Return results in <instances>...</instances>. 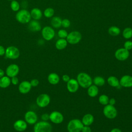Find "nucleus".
Returning a JSON list of instances; mask_svg holds the SVG:
<instances>
[{"mask_svg": "<svg viewBox=\"0 0 132 132\" xmlns=\"http://www.w3.org/2000/svg\"><path fill=\"white\" fill-rule=\"evenodd\" d=\"M76 80L79 86L83 88H88L93 83V79L91 77L85 72H80L78 74Z\"/></svg>", "mask_w": 132, "mask_h": 132, "instance_id": "1", "label": "nucleus"}, {"mask_svg": "<svg viewBox=\"0 0 132 132\" xmlns=\"http://www.w3.org/2000/svg\"><path fill=\"white\" fill-rule=\"evenodd\" d=\"M52 129L51 123L44 121L37 122L34 126V132H52Z\"/></svg>", "mask_w": 132, "mask_h": 132, "instance_id": "2", "label": "nucleus"}, {"mask_svg": "<svg viewBox=\"0 0 132 132\" xmlns=\"http://www.w3.org/2000/svg\"><path fill=\"white\" fill-rule=\"evenodd\" d=\"M84 125L81 121L78 119L71 120L67 125L68 132H80Z\"/></svg>", "mask_w": 132, "mask_h": 132, "instance_id": "3", "label": "nucleus"}, {"mask_svg": "<svg viewBox=\"0 0 132 132\" xmlns=\"http://www.w3.org/2000/svg\"><path fill=\"white\" fill-rule=\"evenodd\" d=\"M15 18L19 22L22 24H26L30 21L31 18L30 12L26 9H23L16 13Z\"/></svg>", "mask_w": 132, "mask_h": 132, "instance_id": "4", "label": "nucleus"}, {"mask_svg": "<svg viewBox=\"0 0 132 132\" xmlns=\"http://www.w3.org/2000/svg\"><path fill=\"white\" fill-rule=\"evenodd\" d=\"M103 112L104 116L109 119L116 118L118 114V111L116 107L110 104H107L104 106Z\"/></svg>", "mask_w": 132, "mask_h": 132, "instance_id": "5", "label": "nucleus"}, {"mask_svg": "<svg viewBox=\"0 0 132 132\" xmlns=\"http://www.w3.org/2000/svg\"><path fill=\"white\" fill-rule=\"evenodd\" d=\"M81 38L82 36L80 32L78 31H73L68 34L66 40L68 43L71 44H76L80 41Z\"/></svg>", "mask_w": 132, "mask_h": 132, "instance_id": "6", "label": "nucleus"}, {"mask_svg": "<svg viewBox=\"0 0 132 132\" xmlns=\"http://www.w3.org/2000/svg\"><path fill=\"white\" fill-rule=\"evenodd\" d=\"M5 55L8 59H16L19 57L20 52L18 48L14 46H10L6 49Z\"/></svg>", "mask_w": 132, "mask_h": 132, "instance_id": "7", "label": "nucleus"}, {"mask_svg": "<svg viewBox=\"0 0 132 132\" xmlns=\"http://www.w3.org/2000/svg\"><path fill=\"white\" fill-rule=\"evenodd\" d=\"M50 96L46 93L40 94L36 98V104L41 108H44L47 106L50 103Z\"/></svg>", "mask_w": 132, "mask_h": 132, "instance_id": "8", "label": "nucleus"}, {"mask_svg": "<svg viewBox=\"0 0 132 132\" xmlns=\"http://www.w3.org/2000/svg\"><path fill=\"white\" fill-rule=\"evenodd\" d=\"M41 34L44 40L46 41H50L54 38L55 31L52 27L47 26L42 28Z\"/></svg>", "mask_w": 132, "mask_h": 132, "instance_id": "9", "label": "nucleus"}, {"mask_svg": "<svg viewBox=\"0 0 132 132\" xmlns=\"http://www.w3.org/2000/svg\"><path fill=\"white\" fill-rule=\"evenodd\" d=\"M130 53L129 51L127 50L125 48H120L116 50L114 53V56L119 61H125L127 60L129 56Z\"/></svg>", "mask_w": 132, "mask_h": 132, "instance_id": "10", "label": "nucleus"}, {"mask_svg": "<svg viewBox=\"0 0 132 132\" xmlns=\"http://www.w3.org/2000/svg\"><path fill=\"white\" fill-rule=\"evenodd\" d=\"M64 120L63 114L59 111H53L50 114V120L54 124H60Z\"/></svg>", "mask_w": 132, "mask_h": 132, "instance_id": "11", "label": "nucleus"}, {"mask_svg": "<svg viewBox=\"0 0 132 132\" xmlns=\"http://www.w3.org/2000/svg\"><path fill=\"white\" fill-rule=\"evenodd\" d=\"M20 71V68L16 64L12 63L9 65L6 69V74L7 76L12 78L16 76Z\"/></svg>", "mask_w": 132, "mask_h": 132, "instance_id": "12", "label": "nucleus"}, {"mask_svg": "<svg viewBox=\"0 0 132 132\" xmlns=\"http://www.w3.org/2000/svg\"><path fill=\"white\" fill-rule=\"evenodd\" d=\"M24 119L27 123L32 125L37 122L38 116L35 112L32 110H29L25 113L24 115Z\"/></svg>", "mask_w": 132, "mask_h": 132, "instance_id": "13", "label": "nucleus"}, {"mask_svg": "<svg viewBox=\"0 0 132 132\" xmlns=\"http://www.w3.org/2000/svg\"><path fill=\"white\" fill-rule=\"evenodd\" d=\"M79 85L76 79L74 78H70L67 82V88L69 92L71 93H75L79 89Z\"/></svg>", "mask_w": 132, "mask_h": 132, "instance_id": "14", "label": "nucleus"}, {"mask_svg": "<svg viewBox=\"0 0 132 132\" xmlns=\"http://www.w3.org/2000/svg\"><path fill=\"white\" fill-rule=\"evenodd\" d=\"M32 86L30 82L27 80H24L20 83L18 86L19 92L22 94H27L29 92Z\"/></svg>", "mask_w": 132, "mask_h": 132, "instance_id": "15", "label": "nucleus"}, {"mask_svg": "<svg viewBox=\"0 0 132 132\" xmlns=\"http://www.w3.org/2000/svg\"><path fill=\"white\" fill-rule=\"evenodd\" d=\"M119 82L120 85L123 87H132V76L129 75H123L119 80Z\"/></svg>", "mask_w": 132, "mask_h": 132, "instance_id": "16", "label": "nucleus"}, {"mask_svg": "<svg viewBox=\"0 0 132 132\" xmlns=\"http://www.w3.org/2000/svg\"><path fill=\"white\" fill-rule=\"evenodd\" d=\"M27 127V123L23 120H18L13 124V128L17 131H24L26 129Z\"/></svg>", "mask_w": 132, "mask_h": 132, "instance_id": "17", "label": "nucleus"}, {"mask_svg": "<svg viewBox=\"0 0 132 132\" xmlns=\"http://www.w3.org/2000/svg\"><path fill=\"white\" fill-rule=\"evenodd\" d=\"M28 29L32 32H37L41 30V26L40 23L38 21V20H33L29 22L28 26Z\"/></svg>", "mask_w": 132, "mask_h": 132, "instance_id": "18", "label": "nucleus"}, {"mask_svg": "<svg viewBox=\"0 0 132 132\" xmlns=\"http://www.w3.org/2000/svg\"><path fill=\"white\" fill-rule=\"evenodd\" d=\"M81 121L84 125L90 126L94 122V117L91 113H86L83 116Z\"/></svg>", "mask_w": 132, "mask_h": 132, "instance_id": "19", "label": "nucleus"}, {"mask_svg": "<svg viewBox=\"0 0 132 132\" xmlns=\"http://www.w3.org/2000/svg\"><path fill=\"white\" fill-rule=\"evenodd\" d=\"M47 80L50 84L55 85L59 83L60 81V77L57 73H51L47 76Z\"/></svg>", "mask_w": 132, "mask_h": 132, "instance_id": "20", "label": "nucleus"}, {"mask_svg": "<svg viewBox=\"0 0 132 132\" xmlns=\"http://www.w3.org/2000/svg\"><path fill=\"white\" fill-rule=\"evenodd\" d=\"M31 18L35 20H40L42 16V12L38 8H34L30 12Z\"/></svg>", "mask_w": 132, "mask_h": 132, "instance_id": "21", "label": "nucleus"}, {"mask_svg": "<svg viewBox=\"0 0 132 132\" xmlns=\"http://www.w3.org/2000/svg\"><path fill=\"white\" fill-rule=\"evenodd\" d=\"M87 93L90 97H94L98 94V88L95 85H91L87 88Z\"/></svg>", "mask_w": 132, "mask_h": 132, "instance_id": "22", "label": "nucleus"}, {"mask_svg": "<svg viewBox=\"0 0 132 132\" xmlns=\"http://www.w3.org/2000/svg\"><path fill=\"white\" fill-rule=\"evenodd\" d=\"M68 45V42L66 39L60 38L55 43V47L58 50H62L64 49Z\"/></svg>", "mask_w": 132, "mask_h": 132, "instance_id": "23", "label": "nucleus"}, {"mask_svg": "<svg viewBox=\"0 0 132 132\" xmlns=\"http://www.w3.org/2000/svg\"><path fill=\"white\" fill-rule=\"evenodd\" d=\"M11 84V79L7 76H4L0 78V88H6Z\"/></svg>", "mask_w": 132, "mask_h": 132, "instance_id": "24", "label": "nucleus"}, {"mask_svg": "<svg viewBox=\"0 0 132 132\" xmlns=\"http://www.w3.org/2000/svg\"><path fill=\"white\" fill-rule=\"evenodd\" d=\"M107 81L109 86L112 87H118L120 86L119 80L114 76H110L108 77Z\"/></svg>", "mask_w": 132, "mask_h": 132, "instance_id": "25", "label": "nucleus"}, {"mask_svg": "<svg viewBox=\"0 0 132 132\" xmlns=\"http://www.w3.org/2000/svg\"><path fill=\"white\" fill-rule=\"evenodd\" d=\"M62 20L59 16H54L52 18L51 23L52 26L55 28H58L61 26Z\"/></svg>", "mask_w": 132, "mask_h": 132, "instance_id": "26", "label": "nucleus"}, {"mask_svg": "<svg viewBox=\"0 0 132 132\" xmlns=\"http://www.w3.org/2000/svg\"><path fill=\"white\" fill-rule=\"evenodd\" d=\"M108 32L109 35L112 36H117L120 35L121 30L120 28L116 26H112L108 29Z\"/></svg>", "mask_w": 132, "mask_h": 132, "instance_id": "27", "label": "nucleus"}, {"mask_svg": "<svg viewBox=\"0 0 132 132\" xmlns=\"http://www.w3.org/2000/svg\"><path fill=\"white\" fill-rule=\"evenodd\" d=\"M93 82L94 85H96V86L101 87L105 85V80L103 77L100 76H97L93 78Z\"/></svg>", "mask_w": 132, "mask_h": 132, "instance_id": "28", "label": "nucleus"}, {"mask_svg": "<svg viewBox=\"0 0 132 132\" xmlns=\"http://www.w3.org/2000/svg\"><path fill=\"white\" fill-rule=\"evenodd\" d=\"M123 37L126 39H129L132 37V28L130 27L125 28L122 32Z\"/></svg>", "mask_w": 132, "mask_h": 132, "instance_id": "29", "label": "nucleus"}, {"mask_svg": "<svg viewBox=\"0 0 132 132\" xmlns=\"http://www.w3.org/2000/svg\"><path fill=\"white\" fill-rule=\"evenodd\" d=\"M109 98L108 96L106 94H102L98 97V102L99 103L103 105H106L109 104Z\"/></svg>", "mask_w": 132, "mask_h": 132, "instance_id": "30", "label": "nucleus"}, {"mask_svg": "<svg viewBox=\"0 0 132 132\" xmlns=\"http://www.w3.org/2000/svg\"><path fill=\"white\" fill-rule=\"evenodd\" d=\"M54 13H55V11L54 9L52 8L49 7V8H47L44 10L43 14L46 18H50L54 15Z\"/></svg>", "mask_w": 132, "mask_h": 132, "instance_id": "31", "label": "nucleus"}, {"mask_svg": "<svg viewBox=\"0 0 132 132\" xmlns=\"http://www.w3.org/2000/svg\"><path fill=\"white\" fill-rule=\"evenodd\" d=\"M10 7L11 10L13 11H18L20 8V4L16 1L12 0L10 4Z\"/></svg>", "mask_w": 132, "mask_h": 132, "instance_id": "32", "label": "nucleus"}, {"mask_svg": "<svg viewBox=\"0 0 132 132\" xmlns=\"http://www.w3.org/2000/svg\"><path fill=\"white\" fill-rule=\"evenodd\" d=\"M57 34H58V36L60 38H63V39L66 38L68 35V33L67 31L65 30V29H60L58 31Z\"/></svg>", "mask_w": 132, "mask_h": 132, "instance_id": "33", "label": "nucleus"}, {"mask_svg": "<svg viewBox=\"0 0 132 132\" xmlns=\"http://www.w3.org/2000/svg\"><path fill=\"white\" fill-rule=\"evenodd\" d=\"M71 25L70 21L67 19H64L62 20L61 26L64 28H68L70 27Z\"/></svg>", "mask_w": 132, "mask_h": 132, "instance_id": "34", "label": "nucleus"}, {"mask_svg": "<svg viewBox=\"0 0 132 132\" xmlns=\"http://www.w3.org/2000/svg\"><path fill=\"white\" fill-rule=\"evenodd\" d=\"M124 48L128 51L132 49V41L127 40L124 43Z\"/></svg>", "mask_w": 132, "mask_h": 132, "instance_id": "35", "label": "nucleus"}, {"mask_svg": "<svg viewBox=\"0 0 132 132\" xmlns=\"http://www.w3.org/2000/svg\"><path fill=\"white\" fill-rule=\"evenodd\" d=\"M30 84H31V86L33 87H37L39 84V81L38 79H32L30 81Z\"/></svg>", "mask_w": 132, "mask_h": 132, "instance_id": "36", "label": "nucleus"}, {"mask_svg": "<svg viewBox=\"0 0 132 132\" xmlns=\"http://www.w3.org/2000/svg\"><path fill=\"white\" fill-rule=\"evenodd\" d=\"M41 119L42 120V121H47L48 120H50V114L47 113H44L42 114L41 116Z\"/></svg>", "mask_w": 132, "mask_h": 132, "instance_id": "37", "label": "nucleus"}, {"mask_svg": "<svg viewBox=\"0 0 132 132\" xmlns=\"http://www.w3.org/2000/svg\"><path fill=\"white\" fill-rule=\"evenodd\" d=\"M11 83L13 85H16L19 84V79L16 76H14L11 78Z\"/></svg>", "mask_w": 132, "mask_h": 132, "instance_id": "38", "label": "nucleus"}, {"mask_svg": "<svg viewBox=\"0 0 132 132\" xmlns=\"http://www.w3.org/2000/svg\"><path fill=\"white\" fill-rule=\"evenodd\" d=\"M81 132H91L92 130L91 128L89 127V126L84 125L81 129Z\"/></svg>", "mask_w": 132, "mask_h": 132, "instance_id": "39", "label": "nucleus"}, {"mask_svg": "<svg viewBox=\"0 0 132 132\" xmlns=\"http://www.w3.org/2000/svg\"><path fill=\"white\" fill-rule=\"evenodd\" d=\"M62 79L63 81H64L65 82H67L70 79V76L68 75L64 74L62 76Z\"/></svg>", "mask_w": 132, "mask_h": 132, "instance_id": "40", "label": "nucleus"}, {"mask_svg": "<svg viewBox=\"0 0 132 132\" xmlns=\"http://www.w3.org/2000/svg\"><path fill=\"white\" fill-rule=\"evenodd\" d=\"M5 52H6V49L5 47L2 46L0 45V56H2L5 54Z\"/></svg>", "mask_w": 132, "mask_h": 132, "instance_id": "41", "label": "nucleus"}, {"mask_svg": "<svg viewBox=\"0 0 132 132\" xmlns=\"http://www.w3.org/2000/svg\"><path fill=\"white\" fill-rule=\"evenodd\" d=\"M116 101L114 98H109L108 104L114 106V105L116 104Z\"/></svg>", "mask_w": 132, "mask_h": 132, "instance_id": "42", "label": "nucleus"}, {"mask_svg": "<svg viewBox=\"0 0 132 132\" xmlns=\"http://www.w3.org/2000/svg\"><path fill=\"white\" fill-rule=\"evenodd\" d=\"M110 132H122V130L118 128H114L112 129Z\"/></svg>", "mask_w": 132, "mask_h": 132, "instance_id": "43", "label": "nucleus"}, {"mask_svg": "<svg viewBox=\"0 0 132 132\" xmlns=\"http://www.w3.org/2000/svg\"><path fill=\"white\" fill-rule=\"evenodd\" d=\"M5 75V72L2 69H0V78L2 77L3 76H4Z\"/></svg>", "mask_w": 132, "mask_h": 132, "instance_id": "44", "label": "nucleus"}, {"mask_svg": "<svg viewBox=\"0 0 132 132\" xmlns=\"http://www.w3.org/2000/svg\"><path fill=\"white\" fill-rule=\"evenodd\" d=\"M8 1H12V0H8Z\"/></svg>", "mask_w": 132, "mask_h": 132, "instance_id": "45", "label": "nucleus"}]
</instances>
